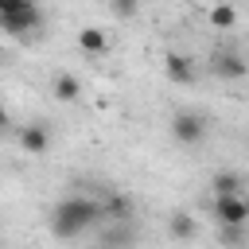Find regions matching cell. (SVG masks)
Returning <instances> with one entry per match:
<instances>
[{
  "label": "cell",
  "mask_w": 249,
  "mask_h": 249,
  "mask_svg": "<svg viewBox=\"0 0 249 249\" xmlns=\"http://www.w3.org/2000/svg\"><path fill=\"white\" fill-rule=\"evenodd\" d=\"M47 222H51V233H54V237L70 241V237H82L86 230L101 226V222H105V206H101V198L70 195V198H62V202L51 206Z\"/></svg>",
  "instance_id": "1"
},
{
  "label": "cell",
  "mask_w": 249,
  "mask_h": 249,
  "mask_svg": "<svg viewBox=\"0 0 249 249\" xmlns=\"http://www.w3.org/2000/svg\"><path fill=\"white\" fill-rule=\"evenodd\" d=\"M171 136H175L179 144H187V148L202 144V136H206V117H202V113H191V109L175 113V117H171Z\"/></svg>",
  "instance_id": "2"
},
{
  "label": "cell",
  "mask_w": 249,
  "mask_h": 249,
  "mask_svg": "<svg viewBox=\"0 0 249 249\" xmlns=\"http://www.w3.org/2000/svg\"><path fill=\"white\" fill-rule=\"evenodd\" d=\"M39 27H43L39 4L19 8V12H0V31H4V35H27V31H39Z\"/></svg>",
  "instance_id": "3"
},
{
  "label": "cell",
  "mask_w": 249,
  "mask_h": 249,
  "mask_svg": "<svg viewBox=\"0 0 249 249\" xmlns=\"http://www.w3.org/2000/svg\"><path fill=\"white\" fill-rule=\"evenodd\" d=\"M214 218H218V226H249V198L245 195L214 198Z\"/></svg>",
  "instance_id": "4"
},
{
  "label": "cell",
  "mask_w": 249,
  "mask_h": 249,
  "mask_svg": "<svg viewBox=\"0 0 249 249\" xmlns=\"http://www.w3.org/2000/svg\"><path fill=\"white\" fill-rule=\"evenodd\" d=\"M210 74L214 78H226V82H237V78L249 74V62L237 51H214L210 54Z\"/></svg>",
  "instance_id": "5"
},
{
  "label": "cell",
  "mask_w": 249,
  "mask_h": 249,
  "mask_svg": "<svg viewBox=\"0 0 249 249\" xmlns=\"http://www.w3.org/2000/svg\"><path fill=\"white\" fill-rule=\"evenodd\" d=\"M163 74L175 82V86H191L198 74H195V62L187 58V54H179V51H171L167 58H163Z\"/></svg>",
  "instance_id": "6"
},
{
  "label": "cell",
  "mask_w": 249,
  "mask_h": 249,
  "mask_svg": "<svg viewBox=\"0 0 249 249\" xmlns=\"http://www.w3.org/2000/svg\"><path fill=\"white\" fill-rule=\"evenodd\" d=\"M19 144H23V152H31V156H43V152L51 148V132H47V124H43V121H35V124H23V128H19Z\"/></svg>",
  "instance_id": "7"
},
{
  "label": "cell",
  "mask_w": 249,
  "mask_h": 249,
  "mask_svg": "<svg viewBox=\"0 0 249 249\" xmlns=\"http://www.w3.org/2000/svg\"><path fill=\"white\" fill-rule=\"evenodd\" d=\"M101 206H105V222H132V198H128V195L105 191Z\"/></svg>",
  "instance_id": "8"
},
{
  "label": "cell",
  "mask_w": 249,
  "mask_h": 249,
  "mask_svg": "<svg viewBox=\"0 0 249 249\" xmlns=\"http://www.w3.org/2000/svg\"><path fill=\"white\" fill-rule=\"evenodd\" d=\"M167 233H171L175 241H191V237L198 233V222H195L191 214H183V210H175V214L167 218Z\"/></svg>",
  "instance_id": "9"
},
{
  "label": "cell",
  "mask_w": 249,
  "mask_h": 249,
  "mask_svg": "<svg viewBox=\"0 0 249 249\" xmlns=\"http://www.w3.org/2000/svg\"><path fill=\"white\" fill-rule=\"evenodd\" d=\"M210 187H214V198H226V195H241L245 179H241L237 171H218V175L210 179Z\"/></svg>",
  "instance_id": "10"
},
{
  "label": "cell",
  "mask_w": 249,
  "mask_h": 249,
  "mask_svg": "<svg viewBox=\"0 0 249 249\" xmlns=\"http://www.w3.org/2000/svg\"><path fill=\"white\" fill-rule=\"evenodd\" d=\"M51 89H54L58 101H78V97H82V82H78L74 74H66V70L54 74V86H51Z\"/></svg>",
  "instance_id": "11"
},
{
  "label": "cell",
  "mask_w": 249,
  "mask_h": 249,
  "mask_svg": "<svg viewBox=\"0 0 249 249\" xmlns=\"http://www.w3.org/2000/svg\"><path fill=\"white\" fill-rule=\"evenodd\" d=\"M78 47H82L86 54H105L109 39H105V31H97V27H82V31H78Z\"/></svg>",
  "instance_id": "12"
},
{
  "label": "cell",
  "mask_w": 249,
  "mask_h": 249,
  "mask_svg": "<svg viewBox=\"0 0 249 249\" xmlns=\"http://www.w3.org/2000/svg\"><path fill=\"white\" fill-rule=\"evenodd\" d=\"M210 23H214L218 31H230V27L237 23V12H233V4H226V0H222V4H214V8H210Z\"/></svg>",
  "instance_id": "13"
},
{
  "label": "cell",
  "mask_w": 249,
  "mask_h": 249,
  "mask_svg": "<svg viewBox=\"0 0 249 249\" xmlns=\"http://www.w3.org/2000/svg\"><path fill=\"white\" fill-rule=\"evenodd\" d=\"M245 237H249V226H222V245H245Z\"/></svg>",
  "instance_id": "14"
},
{
  "label": "cell",
  "mask_w": 249,
  "mask_h": 249,
  "mask_svg": "<svg viewBox=\"0 0 249 249\" xmlns=\"http://www.w3.org/2000/svg\"><path fill=\"white\" fill-rule=\"evenodd\" d=\"M113 4V12L121 16V19H128V16H136V8H140V0H109Z\"/></svg>",
  "instance_id": "15"
},
{
  "label": "cell",
  "mask_w": 249,
  "mask_h": 249,
  "mask_svg": "<svg viewBox=\"0 0 249 249\" xmlns=\"http://www.w3.org/2000/svg\"><path fill=\"white\" fill-rule=\"evenodd\" d=\"M35 0H0V12H19V8H31Z\"/></svg>",
  "instance_id": "16"
},
{
  "label": "cell",
  "mask_w": 249,
  "mask_h": 249,
  "mask_svg": "<svg viewBox=\"0 0 249 249\" xmlns=\"http://www.w3.org/2000/svg\"><path fill=\"white\" fill-rule=\"evenodd\" d=\"M4 124H8V109L0 105V128H4Z\"/></svg>",
  "instance_id": "17"
},
{
  "label": "cell",
  "mask_w": 249,
  "mask_h": 249,
  "mask_svg": "<svg viewBox=\"0 0 249 249\" xmlns=\"http://www.w3.org/2000/svg\"><path fill=\"white\" fill-rule=\"evenodd\" d=\"M214 4H222V0H214Z\"/></svg>",
  "instance_id": "18"
}]
</instances>
